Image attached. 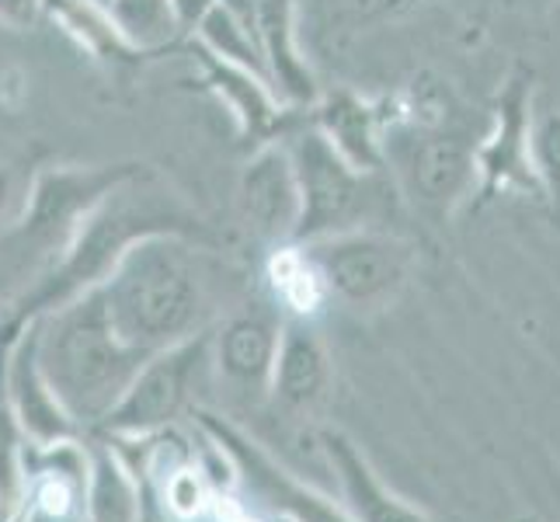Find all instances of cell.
I'll use <instances>...</instances> for the list:
<instances>
[{"instance_id": "obj_33", "label": "cell", "mask_w": 560, "mask_h": 522, "mask_svg": "<svg viewBox=\"0 0 560 522\" xmlns=\"http://www.w3.org/2000/svg\"><path fill=\"white\" fill-rule=\"evenodd\" d=\"M523 522H533V519H523Z\"/></svg>"}, {"instance_id": "obj_28", "label": "cell", "mask_w": 560, "mask_h": 522, "mask_svg": "<svg viewBox=\"0 0 560 522\" xmlns=\"http://www.w3.org/2000/svg\"><path fill=\"white\" fill-rule=\"evenodd\" d=\"M421 4V0H359V8L365 14H397V11H408Z\"/></svg>"}, {"instance_id": "obj_5", "label": "cell", "mask_w": 560, "mask_h": 522, "mask_svg": "<svg viewBox=\"0 0 560 522\" xmlns=\"http://www.w3.org/2000/svg\"><path fill=\"white\" fill-rule=\"evenodd\" d=\"M191 418H196L202 439L223 453L230 477H234L230 495H237L244 501L241 509H247L250 515L265 522H352L349 512L341 509V501L282 467L241 425L206 408H196Z\"/></svg>"}, {"instance_id": "obj_15", "label": "cell", "mask_w": 560, "mask_h": 522, "mask_svg": "<svg viewBox=\"0 0 560 522\" xmlns=\"http://www.w3.org/2000/svg\"><path fill=\"white\" fill-rule=\"evenodd\" d=\"M250 32L258 38L268 88L289 112H306L324 88L317 84V73L300 46L296 0H255Z\"/></svg>"}, {"instance_id": "obj_22", "label": "cell", "mask_w": 560, "mask_h": 522, "mask_svg": "<svg viewBox=\"0 0 560 522\" xmlns=\"http://www.w3.org/2000/svg\"><path fill=\"white\" fill-rule=\"evenodd\" d=\"M91 460V488H88V522H143V501L122 471V463L105 446L102 439L88 436Z\"/></svg>"}, {"instance_id": "obj_13", "label": "cell", "mask_w": 560, "mask_h": 522, "mask_svg": "<svg viewBox=\"0 0 560 522\" xmlns=\"http://www.w3.org/2000/svg\"><path fill=\"white\" fill-rule=\"evenodd\" d=\"M84 439L60 442V446L25 442V522H88L91 460Z\"/></svg>"}, {"instance_id": "obj_25", "label": "cell", "mask_w": 560, "mask_h": 522, "mask_svg": "<svg viewBox=\"0 0 560 522\" xmlns=\"http://www.w3.org/2000/svg\"><path fill=\"white\" fill-rule=\"evenodd\" d=\"M529 158L544 196L560 209V108L533 115Z\"/></svg>"}, {"instance_id": "obj_30", "label": "cell", "mask_w": 560, "mask_h": 522, "mask_svg": "<svg viewBox=\"0 0 560 522\" xmlns=\"http://www.w3.org/2000/svg\"><path fill=\"white\" fill-rule=\"evenodd\" d=\"M11 522H25V515H14V519H11Z\"/></svg>"}, {"instance_id": "obj_32", "label": "cell", "mask_w": 560, "mask_h": 522, "mask_svg": "<svg viewBox=\"0 0 560 522\" xmlns=\"http://www.w3.org/2000/svg\"><path fill=\"white\" fill-rule=\"evenodd\" d=\"M98 4H108V0H98Z\"/></svg>"}, {"instance_id": "obj_19", "label": "cell", "mask_w": 560, "mask_h": 522, "mask_svg": "<svg viewBox=\"0 0 560 522\" xmlns=\"http://www.w3.org/2000/svg\"><path fill=\"white\" fill-rule=\"evenodd\" d=\"M282 317L265 311H241L212 327L209 359L220 366V373L244 386V391H268L272 366L279 352Z\"/></svg>"}, {"instance_id": "obj_8", "label": "cell", "mask_w": 560, "mask_h": 522, "mask_svg": "<svg viewBox=\"0 0 560 522\" xmlns=\"http://www.w3.org/2000/svg\"><path fill=\"white\" fill-rule=\"evenodd\" d=\"M209 341L212 327H202L191 338L153 352L126 386L119 404L88 436H150L171 429L188 411L191 386L209 362Z\"/></svg>"}, {"instance_id": "obj_1", "label": "cell", "mask_w": 560, "mask_h": 522, "mask_svg": "<svg viewBox=\"0 0 560 522\" xmlns=\"http://www.w3.org/2000/svg\"><path fill=\"white\" fill-rule=\"evenodd\" d=\"M143 237H182L206 251H217L220 237L212 227L191 209L182 192H175L158 167H143L122 185H115L108 196L88 212L81 230L70 237L63 255L49 262L22 293L8 303V317L35 321L63 303L84 297L88 289L102 286L112 268L119 265L126 251Z\"/></svg>"}, {"instance_id": "obj_9", "label": "cell", "mask_w": 560, "mask_h": 522, "mask_svg": "<svg viewBox=\"0 0 560 522\" xmlns=\"http://www.w3.org/2000/svg\"><path fill=\"white\" fill-rule=\"evenodd\" d=\"M529 126L533 73L518 67L498 94L491 132L485 137V143L474 147L480 202H491L498 196H544L529 158Z\"/></svg>"}, {"instance_id": "obj_14", "label": "cell", "mask_w": 560, "mask_h": 522, "mask_svg": "<svg viewBox=\"0 0 560 522\" xmlns=\"http://www.w3.org/2000/svg\"><path fill=\"white\" fill-rule=\"evenodd\" d=\"M303 119L359 174H376L383 167L386 137H390L383 98H365L352 88L320 91V98L303 112Z\"/></svg>"}, {"instance_id": "obj_6", "label": "cell", "mask_w": 560, "mask_h": 522, "mask_svg": "<svg viewBox=\"0 0 560 522\" xmlns=\"http://www.w3.org/2000/svg\"><path fill=\"white\" fill-rule=\"evenodd\" d=\"M303 247L320 268L327 297L355 314L390 306L415 268V247L408 241L370 227L341 230L331 237L306 241Z\"/></svg>"}, {"instance_id": "obj_21", "label": "cell", "mask_w": 560, "mask_h": 522, "mask_svg": "<svg viewBox=\"0 0 560 522\" xmlns=\"http://www.w3.org/2000/svg\"><path fill=\"white\" fill-rule=\"evenodd\" d=\"M46 14L91 60L115 63V67H132L147 60L143 53H137L119 35L105 4H98V0H46Z\"/></svg>"}, {"instance_id": "obj_16", "label": "cell", "mask_w": 560, "mask_h": 522, "mask_svg": "<svg viewBox=\"0 0 560 522\" xmlns=\"http://www.w3.org/2000/svg\"><path fill=\"white\" fill-rule=\"evenodd\" d=\"M317 442L338 480L341 509L352 522H432L408 498L386 488V480L373 471V463L365 460L352 436H345L341 429H320Z\"/></svg>"}, {"instance_id": "obj_11", "label": "cell", "mask_w": 560, "mask_h": 522, "mask_svg": "<svg viewBox=\"0 0 560 522\" xmlns=\"http://www.w3.org/2000/svg\"><path fill=\"white\" fill-rule=\"evenodd\" d=\"M237 212L250 234L268 247L293 241L300 220V185L282 137L258 143L244 161L237 174Z\"/></svg>"}, {"instance_id": "obj_23", "label": "cell", "mask_w": 560, "mask_h": 522, "mask_svg": "<svg viewBox=\"0 0 560 522\" xmlns=\"http://www.w3.org/2000/svg\"><path fill=\"white\" fill-rule=\"evenodd\" d=\"M105 11L115 28H119V35L137 53H143L147 60L164 53H178V46L185 43L171 0H108Z\"/></svg>"}, {"instance_id": "obj_2", "label": "cell", "mask_w": 560, "mask_h": 522, "mask_svg": "<svg viewBox=\"0 0 560 522\" xmlns=\"http://www.w3.org/2000/svg\"><path fill=\"white\" fill-rule=\"evenodd\" d=\"M199 244L182 237H143L132 244L112 276L98 286L112 332L153 356L202 332L206 282Z\"/></svg>"}, {"instance_id": "obj_20", "label": "cell", "mask_w": 560, "mask_h": 522, "mask_svg": "<svg viewBox=\"0 0 560 522\" xmlns=\"http://www.w3.org/2000/svg\"><path fill=\"white\" fill-rule=\"evenodd\" d=\"M265 286H268V293H272V303L279 306L282 317L314 321L324 306L331 303L320 268L314 265L311 251L296 241L268 247Z\"/></svg>"}, {"instance_id": "obj_12", "label": "cell", "mask_w": 560, "mask_h": 522, "mask_svg": "<svg viewBox=\"0 0 560 522\" xmlns=\"http://www.w3.org/2000/svg\"><path fill=\"white\" fill-rule=\"evenodd\" d=\"M35 338H38V324L28 321L18 341L11 345L4 366V394L18 432H22L28 446H60V442L84 439L88 432L67 415L63 404L56 401L49 380L38 370Z\"/></svg>"}, {"instance_id": "obj_10", "label": "cell", "mask_w": 560, "mask_h": 522, "mask_svg": "<svg viewBox=\"0 0 560 522\" xmlns=\"http://www.w3.org/2000/svg\"><path fill=\"white\" fill-rule=\"evenodd\" d=\"M178 53H185L191 67H196V81L199 88L217 102L230 123H234L237 137L247 140L250 147L279 140L282 132L293 126V115L279 98L276 91L268 88L265 77L250 73L237 63H226L220 56H212L209 49H202L196 38H185L178 46Z\"/></svg>"}, {"instance_id": "obj_4", "label": "cell", "mask_w": 560, "mask_h": 522, "mask_svg": "<svg viewBox=\"0 0 560 522\" xmlns=\"http://www.w3.org/2000/svg\"><path fill=\"white\" fill-rule=\"evenodd\" d=\"M143 161H108V164H49L28 174V192L22 212L4 227L0 244L14 262H32L35 276L63 255L70 237L81 230L88 212L98 206L115 185L140 174ZM32 276V279H35Z\"/></svg>"}, {"instance_id": "obj_17", "label": "cell", "mask_w": 560, "mask_h": 522, "mask_svg": "<svg viewBox=\"0 0 560 522\" xmlns=\"http://www.w3.org/2000/svg\"><path fill=\"white\" fill-rule=\"evenodd\" d=\"M331 383H335V366L314 321L282 317L279 352L272 366V380H268L272 401L285 411L311 415L331 394Z\"/></svg>"}, {"instance_id": "obj_27", "label": "cell", "mask_w": 560, "mask_h": 522, "mask_svg": "<svg viewBox=\"0 0 560 522\" xmlns=\"http://www.w3.org/2000/svg\"><path fill=\"white\" fill-rule=\"evenodd\" d=\"M46 18V0H0V25L11 32H32Z\"/></svg>"}, {"instance_id": "obj_7", "label": "cell", "mask_w": 560, "mask_h": 522, "mask_svg": "<svg viewBox=\"0 0 560 522\" xmlns=\"http://www.w3.org/2000/svg\"><path fill=\"white\" fill-rule=\"evenodd\" d=\"M303 115V112H300ZM289 158H293L296 171V185H300V220H296V244L306 241H320L341 234V230L365 227L362 212H365V178L370 174H359L349 167L338 150L327 143L320 132L303 119V126H289L282 132Z\"/></svg>"}, {"instance_id": "obj_26", "label": "cell", "mask_w": 560, "mask_h": 522, "mask_svg": "<svg viewBox=\"0 0 560 522\" xmlns=\"http://www.w3.org/2000/svg\"><path fill=\"white\" fill-rule=\"evenodd\" d=\"M25 192H28V178H22L14 164L0 158V227L14 223V217L22 212Z\"/></svg>"}, {"instance_id": "obj_24", "label": "cell", "mask_w": 560, "mask_h": 522, "mask_svg": "<svg viewBox=\"0 0 560 522\" xmlns=\"http://www.w3.org/2000/svg\"><path fill=\"white\" fill-rule=\"evenodd\" d=\"M188 38H196L202 49H209L212 56H220V60L237 63V67L250 70V73L265 77V60H261L255 32H250L244 22H237V18L230 14L226 8L212 4ZM265 81H268V77H265Z\"/></svg>"}, {"instance_id": "obj_3", "label": "cell", "mask_w": 560, "mask_h": 522, "mask_svg": "<svg viewBox=\"0 0 560 522\" xmlns=\"http://www.w3.org/2000/svg\"><path fill=\"white\" fill-rule=\"evenodd\" d=\"M35 324L38 370L49 380L67 415L91 432L119 404L150 356L112 332L98 286L63 303L60 311L35 317Z\"/></svg>"}, {"instance_id": "obj_31", "label": "cell", "mask_w": 560, "mask_h": 522, "mask_svg": "<svg viewBox=\"0 0 560 522\" xmlns=\"http://www.w3.org/2000/svg\"><path fill=\"white\" fill-rule=\"evenodd\" d=\"M539 4H553V0H539Z\"/></svg>"}, {"instance_id": "obj_29", "label": "cell", "mask_w": 560, "mask_h": 522, "mask_svg": "<svg viewBox=\"0 0 560 522\" xmlns=\"http://www.w3.org/2000/svg\"><path fill=\"white\" fill-rule=\"evenodd\" d=\"M206 522H265V519H258V515H250L247 509H230V515L223 512V506H220V501H217V509H212V515L206 519Z\"/></svg>"}, {"instance_id": "obj_18", "label": "cell", "mask_w": 560, "mask_h": 522, "mask_svg": "<svg viewBox=\"0 0 560 522\" xmlns=\"http://www.w3.org/2000/svg\"><path fill=\"white\" fill-rule=\"evenodd\" d=\"M404 171H408L415 199L435 212H446V217L477 188L474 147L456 132H421Z\"/></svg>"}]
</instances>
